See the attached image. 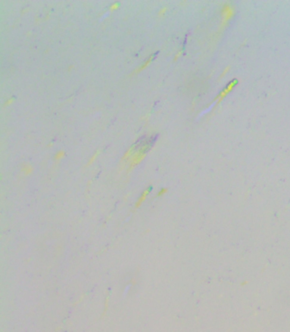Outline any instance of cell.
<instances>
[{
  "mask_svg": "<svg viewBox=\"0 0 290 332\" xmlns=\"http://www.w3.org/2000/svg\"><path fill=\"white\" fill-rule=\"evenodd\" d=\"M149 148H150V145L146 143L144 146H141L136 152H135L133 153V155L130 159V165H129V171L131 170L132 169H134L137 165H139L141 162V160L145 158V156L146 154V152L148 151Z\"/></svg>",
  "mask_w": 290,
  "mask_h": 332,
  "instance_id": "obj_1",
  "label": "cell"
},
{
  "mask_svg": "<svg viewBox=\"0 0 290 332\" xmlns=\"http://www.w3.org/2000/svg\"><path fill=\"white\" fill-rule=\"evenodd\" d=\"M233 15H234V8L231 4H226L223 6L222 10H221V15H222L221 25H222V27H225V25L227 24V22L229 21V20L233 16Z\"/></svg>",
  "mask_w": 290,
  "mask_h": 332,
  "instance_id": "obj_2",
  "label": "cell"
},
{
  "mask_svg": "<svg viewBox=\"0 0 290 332\" xmlns=\"http://www.w3.org/2000/svg\"><path fill=\"white\" fill-rule=\"evenodd\" d=\"M237 79H232L231 82L225 86V89H223L221 92H219V94L218 95V96L215 98V100H213V102H215V104H218L219 101H222V99H223L225 95H227V94L231 91V89H233V87L237 84Z\"/></svg>",
  "mask_w": 290,
  "mask_h": 332,
  "instance_id": "obj_3",
  "label": "cell"
},
{
  "mask_svg": "<svg viewBox=\"0 0 290 332\" xmlns=\"http://www.w3.org/2000/svg\"><path fill=\"white\" fill-rule=\"evenodd\" d=\"M151 187H148L146 189H145L144 191H143L142 193H141V196L139 197V198H138V200L136 201V203H135V209H138V208L140 207L141 204H142V203L145 200H146V197H147V195L149 194V193L151 192Z\"/></svg>",
  "mask_w": 290,
  "mask_h": 332,
  "instance_id": "obj_4",
  "label": "cell"
},
{
  "mask_svg": "<svg viewBox=\"0 0 290 332\" xmlns=\"http://www.w3.org/2000/svg\"><path fill=\"white\" fill-rule=\"evenodd\" d=\"M153 57H154V55H152L150 57H148L147 59L145 61H144V63H142L141 65H140L137 68H135V70L133 72V74H135V73H138V72H141L142 70H144L146 66H147L151 62H152V60H153Z\"/></svg>",
  "mask_w": 290,
  "mask_h": 332,
  "instance_id": "obj_5",
  "label": "cell"
},
{
  "mask_svg": "<svg viewBox=\"0 0 290 332\" xmlns=\"http://www.w3.org/2000/svg\"><path fill=\"white\" fill-rule=\"evenodd\" d=\"M32 171H33V168L29 164H24L23 165L21 166V172L23 173L24 176H29Z\"/></svg>",
  "mask_w": 290,
  "mask_h": 332,
  "instance_id": "obj_6",
  "label": "cell"
},
{
  "mask_svg": "<svg viewBox=\"0 0 290 332\" xmlns=\"http://www.w3.org/2000/svg\"><path fill=\"white\" fill-rule=\"evenodd\" d=\"M65 155H66V153L64 150H59V151L54 154V161L60 160L61 159H63V158L65 157Z\"/></svg>",
  "mask_w": 290,
  "mask_h": 332,
  "instance_id": "obj_7",
  "label": "cell"
},
{
  "mask_svg": "<svg viewBox=\"0 0 290 332\" xmlns=\"http://www.w3.org/2000/svg\"><path fill=\"white\" fill-rule=\"evenodd\" d=\"M99 153H100V150H97L95 153H94V154L92 155L91 157H90V159H89V161L87 162V164H86V165H85V167H88V166L91 165L93 163H94V161L96 159V158L98 157V155H99Z\"/></svg>",
  "mask_w": 290,
  "mask_h": 332,
  "instance_id": "obj_8",
  "label": "cell"
},
{
  "mask_svg": "<svg viewBox=\"0 0 290 332\" xmlns=\"http://www.w3.org/2000/svg\"><path fill=\"white\" fill-rule=\"evenodd\" d=\"M167 10H168V8L166 7V6H163L161 9H160L159 10H158V17H161V16H163L164 14L166 13V11H167Z\"/></svg>",
  "mask_w": 290,
  "mask_h": 332,
  "instance_id": "obj_9",
  "label": "cell"
},
{
  "mask_svg": "<svg viewBox=\"0 0 290 332\" xmlns=\"http://www.w3.org/2000/svg\"><path fill=\"white\" fill-rule=\"evenodd\" d=\"M119 7V3H118V2H114V3H113V4L110 5V7H109V10H110V11H113V10H117Z\"/></svg>",
  "mask_w": 290,
  "mask_h": 332,
  "instance_id": "obj_10",
  "label": "cell"
},
{
  "mask_svg": "<svg viewBox=\"0 0 290 332\" xmlns=\"http://www.w3.org/2000/svg\"><path fill=\"white\" fill-rule=\"evenodd\" d=\"M167 192H168V188H166V187H163V188H161L159 192L158 193V194H157V197H161V196L164 195V194H165Z\"/></svg>",
  "mask_w": 290,
  "mask_h": 332,
  "instance_id": "obj_11",
  "label": "cell"
},
{
  "mask_svg": "<svg viewBox=\"0 0 290 332\" xmlns=\"http://www.w3.org/2000/svg\"><path fill=\"white\" fill-rule=\"evenodd\" d=\"M15 101V99L13 98V97H11V98H10V99H8L7 101L4 102V106L5 107V106H10V105H11L12 103Z\"/></svg>",
  "mask_w": 290,
  "mask_h": 332,
  "instance_id": "obj_12",
  "label": "cell"
},
{
  "mask_svg": "<svg viewBox=\"0 0 290 332\" xmlns=\"http://www.w3.org/2000/svg\"><path fill=\"white\" fill-rule=\"evenodd\" d=\"M181 54H182V49H180V50H179L177 53L175 54V55H174V60H176L181 55Z\"/></svg>",
  "mask_w": 290,
  "mask_h": 332,
  "instance_id": "obj_13",
  "label": "cell"
},
{
  "mask_svg": "<svg viewBox=\"0 0 290 332\" xmlns=\"http://www.w3.org/2000/svg\"><path fill=\"white\" fill-rule=\"evenodd\" d=\"M229 69H230V66H226V68H225V71L223 72V73H222V75H221V77H223V76L225 75V73H226V72L228 71Z\"/></svg>",
  "mask_w": 290,
  "mask_h": 332,
  "instance_id": "obj_14",
  "label": "cell"
}]
</instances>
